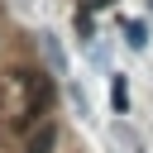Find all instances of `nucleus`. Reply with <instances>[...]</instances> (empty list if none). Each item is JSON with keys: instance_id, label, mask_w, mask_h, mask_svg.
<instances>
[{"instance_id": "1", "label": "nucleus", "mask_w": 153, "mask_h": 153, "mask_svg": "<svg viewBox=\"0 0 153 153\" xmlns=\"http://www.w3.org/2000/svg\"><path fill=\"white\" fill-rule=\"evenodd\" d=\"M110 105H115V115H129V81L115 72V81H110Z\"/></svg>"}, {"instance_id": "3", "label": "nucleus", "mask_w": 153, "mask_h": 153, "mask_svg": "<svg viewBox=\"0 0 153 153\" xmlns=\"http://www.w3.org/2000/svg\"><path fill=\"white\" fill-rule=\"evenodd\" d=\"M124 33H129V48H143V43H148V29H143L139 19H129V24H124Z\"/></svg>"}, {"instance_id": "4", "label": "nucleus", "mask_w": 153, "mask_h": 153, "mask_svg": "<svg viewBox=\"0 0 153 153\" xmlns=\"http://www.w3.org/2000/svg\"><path fill=\"white\" fill-rule=\"evenodd\" d=\"M148 5H153V0H148Z\"/></svg>"}, {"instance_id": "2", "label": "nucleus", "mask_w": 153, "mask_h": 153, "mask_svg": "<svg viewBox=\"0 0 153 153\" xmlns=\"http://www.w3.org/2000/svg\"><path fill=\"white\" fill-rule=\"evenodd\" d=\"M53 143H57V129H53V124H43V129L29 139V148H24V153H53Z\"/></svg>"}]
</instances>
